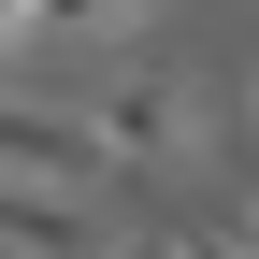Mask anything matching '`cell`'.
<instances>
[{"label":"cell","mask_w":259,"mask_h":259,"mask_svg":"<svg viewBox=\"0 0 259 259\" xmlns=\"http://www.w3.org/2000/svg\"><path fill=\"white\" fill-rule=\"evenodd\" d=\"M0 259H115L101 187H72V173H0Z\"/></svg>","instance_id":"2"},{"label":"cell","mask_w":259,"mask_h":259,"mask_svg":"<svg viewBox=\"0 0 259 259\" xmlns=\"http://www.w3.org/2000/svg\"><path fill=\"white\" fill-rule=\"evenodd\" d=\"M87 130H101L130 173H173V158L202 144V87H187V58H115V87H101Z\"/></svg>","instance_id":"1"},{"label":"cell","mask_w":259,"mask_h":259,"mask_svg":"<svg viewBox=\"0 0 259 259\" xmlns=\"http://www.w3.org/2000/svg\"><path fill=\"white\" fill-rule=\"evenodd\" d=\"M29 44H44V0H0V72H15Z\"/></svg>","instance_id":"4"},{"label":"cell","mask_w":259,"mask_h":259,"mask_svg":"<svg viewBox=\"0 0 259 259\" xmlns=\"http://www.w3.org/2000/svg\"><path fill=\"white\" fill-rule=\"evenodd\" d=\"M144 0H44V44H87V29H130Z\"/></svg>","instance_id":"3"},{"label":"cell","mask_w":259,"mask_h":259,"mask_svg":"<svg viewBox=\"0 0 259 259\" xmlns=\"http://www.w3.org/2000/svg\"><path fill=\"white\" fill-rule=\"evenodd\" d=\"M115 259H202V245H187V231H144V245H115Z\"/></svg>","instance_id":"5"},{"label":"cell","mask_w":259,"mask_h":259,"mask_svg":"<svg viewBox=\"0 0 259 259\" xmlns=\"http://www.w3.org/2000/svg\"><path fill=\"white\" fill-rule=\"evenodd\" d=\"M245 130H259V72H245Z\"/></svg>","instance_id":"8"},{"label":"cell","mask_w":259,"mask_h":259,"mask_svg":"<svg viewBox=\"0 0 259 259\" xmlns=\"http://www.w3.org/2000/svg\"><path fill=\"white\" fill-rule=\"evenodd\" d=\"M202 259H259V245H245V231H202Z\"/></svg>","instance_id":"6"},{"label":"cell","mask_w":259,"mask_h":259,"mask_svg":"<svg viewBox=\"0 0 259 259\" xmlns=\"http://www.w3.org/2000/svg\"><path fill=\"white\" fill-rule=\"evenodd\" d=\"M231 231H245V245H259V202H245V216H231Z\"/></svg>","instance_id":"7"}]
</instances>
